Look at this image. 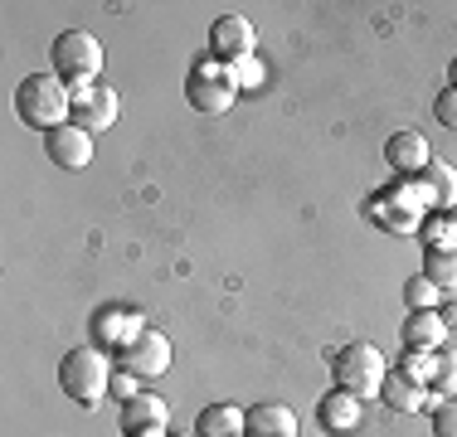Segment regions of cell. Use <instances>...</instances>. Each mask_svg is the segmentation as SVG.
<instances>
[{
  "label": "cell",
  "instance_id": "6da1fadb",
  "mask_svg": "<svg viewBox=\"0 0 457 437\" xmlns=\"http://www.w3.org/2000/svg\"><path fill=\"white\" fill-rule=\"evenodd\" d=\"M15 112L25 127H39L49 136V131L73 122V93L59 73H29V78L15 87Z\"/></svg>",
  "mask_w": 457,
  "mask_h": 437
},
{
  "label": "cell",
  "instance_id": "7a4b0ae2",
  "mask_svg": "<svg viewBox=\"0 0 457 437\" xmlns=\"http://www.w3.org/2000/svg\"><path fill=\"white\" fill-rule=\"evenodd\" d=\"M59 389L79 408H97L107 399V389H112V359H107V350H97V345L69 350L59 359Z\"/></svg>",
  "mask_w": 457,
  "mask_h": 437
},
{
  "label": "cell",
  "instance_id": "3957f363",
  "mask_svg": "<svg viewBox=\"0 0 457 437\" xmlns=\"http://www.w3.org/2000/svg\"><path fill=\"white\" fill-rule=\"evenodd\" d=\"M331 375H336V389H345L351 399H379V384H385V355L375 345L355 341V345H341L331 355Z\"/></svg>",
  "mask_w": 457,
  "mask_h": 437
},
{
  "label": "cell",
  "instance_id": "277c9868",
  "mask_svg": "<svg viewBox=\"0 0 457 437\" xmlns=\"http://www.w3.org/2000/svg\"><path fill=\"white\" fill-rule=\"evenodd\" d=\"M49 59H54V73H59L69 87L97 83V73H103V49H97V39L88 35V29H63V35L54 39Z\"/></svg>",
  "mask_w": 457,
  "mask_h": 437
},
{
  "label": "cell",
  "instance_id": "5b68a950",
  "mask_svg": "<svg viewBox=\"0 0 457 437\" xmlns=\"http://www.w3.org/2000/svg\"><path fill=\"white\" fill-rule=\"evenodd\" d=\"M185 97H190V107H195V112H204V117L228 112L234 97H238L234 69H224V63H200V69L190 73V83H185Z\"/></svg>",
  "mask_w": 457,
  "mask_h": 437
},
{
  "label": "cell",
  "instance_id": "8992f818",
  "mask_svg": "<svg viewBox=\"0 0 457 437\" xmlns=\"http://www.w3.org/2000/svg\"><path fill=\"white\" fill-rule=\"evenodd\" d=\"M69 93H73V122L83 131H107L117 122V112H122V97L107 83H79Z\"/></svg>",
  "mask_w": 457,
  "mask_h": 437
},
{
  "label": "cell",
  "instance_id": "52a82bcc",
  "mask_svg": "<svg viewBox=\"0 0 457 437\" xmlns=\"http://www.w3.org/2000/svg\"><path fill=\"white\" fill-rule=\"evenodd\" d=\"M117 359H122L127 375H137V379H156V375H166V369H170V341L156 331V326H146V331H141L132 345L117 350Z\"/></svg>",
  "mask_w": 457,
  "mask_h": 437
},
{
  "label": "cell",
  "instance_id": "ba28073f",
  "mask_svg": "<svg viewBox=\"0 0 457 437\" xmlns=\"http://www.w3.org/2000/svg\"><path fill=\"white\" fill-rule=\"evenodd\" d=\"M210 54H214V63H224V69L248 63L253 59V25H248L244 15H220L210 25Z\"/></svg>",
  "mask_w": 457,
  "mask_h": 437
},
{
  "label": "cell",
  "instance_id": "9c48e42d",
  "mask_svg": "<svg viewBox=\"0 0 457 437\" xmlns=\"http://www.w3.org/2000/svg\"><path fill=\"white\" fill-rule=\"evenodd\" d=\"M45 156H49L59 170H83V166H93V131H83L79 122L49 131V136H45Z\"/></svg>",
  "mask_w": 457,
  "mask_h": 437
},
{
  "label": "cell",
  "instance_id": "30bf717a",
  "mask_svg": "<svg viewBox=\"0 0 457 437\" xmlns=\"http://www.w3.org/2000/svg\"><path fill=\"white\" fill-rule=\"evenodd\" d=\"M433 161L428 141L419 136V131H395V136L385 141V166L399 175V180H413V175H423Z\"/></svg>",
  "mask_w": 457,
  "mask_h": 437
},
{
  "label": "cell",
  "instance_id": "8fae6325",
  "mask_svg": "<svg viewBox=\"0 0 457 437\" xmlns=\"http://www.w3.org/2000/svg\"><path fill=\"white\" fill-rule=\"evenodd\" d=\"M244 437H297V413L287 408V403H253V408H244Z\"/></svg>",
  "mask_w": 457,
  "mask_h": 437
},
{
  "label": "cell",
  "instance_id": "7c38bea8",
  "mask_svg": "<svg viewBox=\"0 0 457 437\" xmlns=\"http://www.w3.org/2000/svg\"><path fill=\"white\" fill-rule=\"evenodd\" d=\"M379 218H385L389 228H395V234H419V218H423V204H413V190L409 185H395V190L389 194H379Z\"/></svg>",
  "mask_w": 457,
  "mask_h": 437
},
{
  "label": "cell",
  "instance_id": "4fadbf2b",
  "mask_svg": "<svg viewBox=\"0 0 457 437\" xmlns=\"http://www.w3.org/2000/svg\"><path fill=\"white\" fill-rule=\"evenodd\" d=\"M379 403L395 408V413H423V408H428V384H419V379L389 369L385 384H379Z\"/></svg>",
  "mask_w": 457,
  "mask_h": 437
},
{
  "label": "cell",
  "instance_id": "5bb4252c",
  "mask_svg": "<svg viewBox=\"0 0 457 437\" xmlns=\"http://www.w3.org/2000/svg\"><path fill=\"white\" fill-rule=\"evenodd\" d=\"M419 190H423V200H428L433 210L453 214L457 210V166H448V161H428V170L419 175Z\"/></svg>",
  "mask_w": 457,
  "mask_h": 437
},
{
  "label": "cell",
  "instance_id": "9a60e30c",
  "mask_svg": "<svg viewBox=\"0 0 457 437\" xmlns=\"http://www.w3.org/2000/svg\"><path fill=\"white\" fill-rule=\"evenodd\" d=\"M317 423L326 433H351V428H361V399H351L345 389H331L326 399L317 403Z\"/></svg>",
  "mask_w": 457,
  "mask_h": 437
},
{
  "label": "cell",
  "instance_id": "2e32d148",
  "mask_svg": "<svg viewBox=\"0 0 457 437\" xmlns=\"http://www.w3.org/2000/svg\"><path fill=\"white\" fill-rule=\"evenodd\" d=\"M166 418H170V408H166V399H156V393H137V399L122 403V433L127 437H132V433H151V428H166Z\"/></svg>",
  "mask_w": 457,
  "mask_h": 437
},
{
  "label": "cell",
  "instance_id": "e0dca14e",
  "mask_svg": "<svg viewBox=\"0 0 457 437\" xmlns=\"http://www.w3.org/2000/svg\"><path fill=\"white\" fill-rule=\"evenodd\" d=\"M93 331H97V341L103 345H132L141 331H146V326L137 321V316H127V311H117V306H103V311H97V321H93Z\"/></svg>",
  "mask_w": 457,
  "mask_h": 437
},
{
  "label": "cell",
  "instance_id": "ac0fdd59",
  "mask_svg": "<svg viewBox=\"0 0 457 437\" xmlns=\"http://www.w3.org/2000/svg\"><path fill=\"white\" fill-rule=\"evenodd\" d=\"M195 437H244V408H234V403H210V408H200Z\"/></svg>",
  "mask_w": 457,
  "mask_h": 437
},
{
  "label": "cell",
  "instance_id": "d6986e66",
  "mask_svg": "<svg viewBox=\"0 0 457 437\" xmlns=\"http://www.w3.org/2000/svg\"><path fill=\"white\" fill-rule=\"evenodd\" d=\"M399 335H404V350H438L443 335H448V326H443L438 311H409V321Z\"/></svg>",
  "mask_w": 457,
  "mask_h": 437
},
{
  "label": "cell",
  "instance_id": "ffe728a7",
  "mask_svg": "<svg viewBox=\"0 0 457 437\" xmlns=\"http://www.w3.org/2000/svg\"><path fill=\"white\" fill-rule=\"evenodd\" d=\"M423 277L438 292H457V248H428L423 253Z\"/></svg>",
  "mask_w": 457,
  "mask_h": 437
},
{
  "label": "cell",
  "instance_id": "44dd1931",
  "mask_svg": "<svg viewBox=\"0 0 457 437\" xmlns=\"http://www.w3.org/2000/svg\"><path fill=\"white\" fill-rule=\"evenodd\" d=\"M428 389H433V393H443V399H457V355H453V350H433Z\"/></svg>",
  "mask_w": 457,
  "mask_h": 437
},
{
  "label": "cell",
  "instance_id": "7402d4cb",
  "mask_svg": "<svg viewBox=\"0 0 457 437\" xmlns=\"http://www.w3.org/2000/svg\"><path fill=\"white\" fill-rule=\"evenodd\" d=\"M404 301H409V311H438V306H443V292L419 272V277L404 282Z\"/></svg>",
  "mask_w": 457,
  "mask_h": 437
},
{
  "label": "cell",
  "instance_id": "603a6c76",
  "mask_svg": "<svg viewBox=\"0 0 457 437\" xmlns=\"http://www.w3.org/2000/svg\"><path fill=\"white\" fill-rule=\"evenodd\" d=\"M433 117H438V127L457 131V87H443V93L433 97Z\"/></svg>",
  "mask_w": 457,
  "mask_h": 437
},
{
  "label": "cell",
  "instance_id": "cb8c5ba5",
  "mask_svg": "<svg viewBox=\"0 0 457 437\" xmlns=\"http://www.w3.org/2000/svg\"><path fill=\"white\" fill-rule=\"evenodd\" d=\"M433 437H457V399H443L433 408Z\"/></svg>",
  "mask_w": 457,
  "mask_h": 437
},
{
  "label": "cell",
  "instance_id": "d4e9b609",
  "mask_svg": "<svg viewBox=\"0 0 457 437\" xmlns=\"http://www.w3.org/2000/svg\"><path fill=\"white\" fill-rule=\"evenodd\" d=\"M428 248H457V234H453V218H433L428 224Z\"/></svg>",
  "mask_w": 457,
  "mask_h": 437
},
{
  "label": "cell",
  "instance_id": "484cf974",
  "mask_svg": "<svg viewBox=\"0 0 457 437\" xmlns=\"http://www.w3.org/2000/svg\"><path fill=\"white\" fill-rule=\"evenodd\" d=\"M438 316H443V326H448V335H457V301H443Z\"/></svg>",
  "mask_w": 457,
  "mask_h": 437
},
{
  "label": "cell",
  "instance_id": "4316f807",
  "mask_svg": "<svg viewBox=\"0 0 457 437\" xmlns=\"http://www.w3.org/2000/svg\"><path fill=\"white\" fill-rule=\"evenodd\" d=\"M132 379H137V375H127V379H112V389H117V393H122V403H127V399H137V389H132Z\"/></svg>",
  "mask_w": 457,
  "mask_h": 437
},
{
  "label": "cell",
  "instance_id": "83f0119b",
  "mask_svg": "<svg viewBox=\"0 0 457 437\" xmlns=\"http://www.w3.org/2000/svg\"><path fill=\"white\" fill-rule=\"evenodd\" d=\"M132 437H166V428H151V433H132Z\"/></svg>",
  "mask_w": 457,
  "mask_h": 437
},
{
  "label": "cell",
  "instance_id": "f1b7e54d",
  "mask_svg": "<svg viewBox=\"0 0 457 437\" xmlns=\"http://www.w3.org/2000/svg\"><path fill=\"white\" fill-rule=\"evenodd\" d=\"M448 78H453V87H457V59H453V69H448Z\"/></svg>",
  "mask_w": 457,
  "mask_h": 437
},
{
  "label": "cell",
  "instance_id": "f546056e",
  "mask_svg": "<svg viewBox=\"0 0 457 437\" xmlns=\"http://www.w3.org/2000/svg\"><path fill=\"white\" fill-rule=\"evenodd\" d=\"M448 218H453V234H457V210H453V214H448Z\"/></svg>",
  "mask_w": 457,
  "mask_h": 437
}]
</instances>
